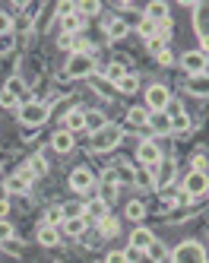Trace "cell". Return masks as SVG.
<instances>
[{
  "label": "cell",
  "instance_id": "cell-24",
  "mask_svg": "<svg viewBox=\"0 0 209 263\" xmlns=\"http://www.w3.org/2000/svg\"><path fill=\"white\" fill-rule=\"evenodd\" d=\"M38 241H42L45 248H54L61 238H57V229H54V225H42V229H38Z\"/></svg>",
  "mask_w": 209,
  "mask_h": 263
},
{
  "label": "cell",
  "instance_id": "cell-46",
  "mask_svg": "<svg viewBox=\"0 0 209 263\" xmlns=\"http://www.w3.org/2000/svg\"><path fill=\"white\" fill-rule=\"evenodd\" d=\"M162 48H165V45H162V39H159V35H156V39H149V51H156V54H159Z\"/></svg>",
  "mask_w": 209,
  "mask_h": 263
},
{
  "label": "cell",
  "instance_id": "cell-16",
  "mask_svg": "<svg viewBox=\"0 0 209 263\" xmlns=\"http://www.w3.org/2000/svg\"><path fill=\"white\" fill-rule=\"evenodd\" d=\"M64 124H67V130H70V134L76 137L80 130H86V111H67Z\"/></svg>",
  "mask_w": 209,
  "mask_h": 263
},
{
  "label": "cell",
  "instance_id": "cell-25",
  "mask_svg": "<svg viewBox=\"0 0 209 263\" xmlns=\"http://www.w3.org/2000/svg\"><path fill=\"white\" fill-rule=\"evenodd\" d=\"M99 235H102V241H105V238H111V235H118V219H114V216L99 219Z\"/></svg>",
  "mask_w": 209,
  "mask_h": 263
},
{
  "label": "cell",
  "instance_id": "cell-10",
  "mask_svg": "<svg viewBox=\"0 0 209 263\" xmlns=\"http://www.w3.org/2000/svg\"><path fill=\"white\" fill-rule=\"evenodd\" d=\"M32 181H35V175L29 172V168H23L19 175L7 178V191H10V194H26L29 187H32Z\"/></svg>",
  "mask_w": 209,
  "mask_h": 263
},
{
  "label": "cell",
  "instance_id": "cell-33",
  "mask_svg": "<svg viewBox=\"0 0 209 263\" xmlns=\"http://www.w3.org/2000/svg\"><path fill=\"white\" fill-rule=\"evenodd\" d=\"M105 124H108L105 115H95V111H92V115H86V130H92V134H99Z\"/></svg>",
  "mask_w": 209,
  "mask_h": 263
},
{
  "label": "cell",
  "instance_id": "cell-40",
  "mask_svg": "<svg viewBox=\"0 0 209 263\" xmlns=\"http://www.w3.org/2000/svg\"><path fill=\"white\" fill-rule=\"evenodd\" d=\"M156 58H159V64H165V67H168V64H175V54H171L168 48H162V51L156 54Z\"/></svg>",
  "mask_w": 209,
  "mask_h": 263
},
{
  "label": "cell",
  "instance_id": "cell-35",
  "mask_svg": "<svg viewBox=\"0 0 209 263\" xmlns=\"http://www.w3.org/2000/svg\"><path fill=\"white\" fill-rule=\"evenodd\" d=\"M0 105H4V108H19V96L4 86V89H0Z\"/></svg>",
  "mask_w": 209,
  "mask_h": 263
},
{
  "label": "cell",
  "instance_id": "cell-47",
  "mask_svg": "<svg viewBox=\"0 0 209 263\" xmlns=\"http://www.w3.org/2000/svg\"><path fill=\"white\" fill-rule=\"evenodd\" d=\"M114 197H118V187H105V203H108V206H111Z\"/></svg>",
  "mask_w": 209,
  "mask_h": 263
},
{
  "label": "cell",
  "instance_id": "cell-1",
  "mask_svg": "<svg viewBox=\"0 0 209 263\" xmlns=\"http://www.w3.org/2000/svg\"><path fill=\"white\" fill-rule=\"evenodd\" d=\"M171 263H209L206 260V248L200 241H181L171 251Z\"/></svg>",
  "mask_w": 209,
  "mask_h": 263
},
{
  "label": "cell",
  "instance_id": "cell-38",
  "mask_svg": "<svg viewBox=\"0 0 209 263\" xmlns=\"http://www.w3.org/2000/svg\"><path fill=\"white\" fill-rule=\"evenodd\" d=\"M13 45H16V39H13V35H0V54L13 51Z\"/></svg>",
  "mask_w": 209,
  "mask_h": 263
},
{
  "label": "cell",
  "instance_id": "cell-18",
  "mask_svg": "<svg viewBox=\"0 0 209 263\" xmlns=\"http://www.w3.org/2000/svg\"><path fill=\"white\" fill-rule=\"evenodd\" d=\"M127 124H133V127H146V124H149V108H146V105H133V108L127 111Z\"/></svg>",
  "mask_w": 209,
  "mask_h": 263
},
{
  "label": "cell",
  "instance_id": "cell-17",
  "mask_svg": "<svg viewBox=\"0 0 209 263\" xmlns=\"http://www.w3.org/2000/svg\"><path fill=\"white\" fill-rule=\"evenodd\" d=\"M108 210H111V206L99 197V200H89L86 203V219H95V222H99V219H105L108 216Z\"/></svg>",
  "mask_w": 209,
  "mask_h": 263
},
{
  "label": "cell",
  "instance_id": "cell-49",
  "mask_svg": "<svg viewBox=\"0 0 209 263\" xmlns=\"http://www.w3.org/2000/svg\"><path fill=\"white\" fill-rule=\"evenodd\" d=\"M206 194H209V191H206Z\"/></svg>",
  "mask_w": 209,
  "mask_h": 263
},
{
  "label": "cell",
  "instance_id": "cell-2",
  "mask_svg": "<svg viewBox=\"0 0 209 263\" xmlns=\"http://www.w3.org/2000/svg\"><path fill=\"white\" fill-rule=\"evenodd\" d=\"M19 121H23L26 127H38L48 121V105L42 102H23L19 105Z\"/></svg>",
  "mask_w": 209,
  "mask_h": 263
},
{
  "label": "cell",
  "instance_id": "cell-12",
  "mask_svg": "<svg viewBox=\"0 0 209 263\" xmlns=\"http://www.w3.org/2000/svg\"><path fill=\"white\" fill-rule=\"evenodd\" d=\"M73 146H76V137L70 134V130H57V134L51 137V149H54V153H61V156H67Z\"/></svg>",
  "mask_w": 209,
  "mask_h": 263
},
{
  "label": "cell",
  "instance_id": "cell-23",
  "mask_svg": "<svg viewBox=\"0 0 209 263\" xmlns=\"http://www.w3.org/2000/svg\"><path fill=\"white\" fill-rule=\"evenodd\" d=\"M146 16L152 23H162V20H168V4H162V0H156V4H149L146 7Z\"/></svg>",
  "mask_w": 209,
  "mask_h": 263
},
{
  "label": "cell",
  "instance_id": "cell-22",
  "mask_svg": "<svg viewBox=\"0 0 209 263\" xmlns=\"http://www.w3.org/2000/svg\"><path fill=\"white\" fill-rule=\"evenodd\" d=\"M102 77H105V83H114V86H118V83L127 77V67H124V64H111V67H105Z\"/></svg>",
  "mask_w": 209,
  "mask_h": 263
},
{
  "label": "cell",
  "instance_id": "cell-3",
  "mask_svg": "<svg viewBox=\"0 0 209 263\" xmlns=\"http://www.w3.org/2000/svg\"><path fill=\"white\" fill-rule=\"evenodd\" d=\"M137 159L143 162V168H146V172H152V175H156V172H159V165L165 162V159H162V149H159L156 143H152V140L140 143V149H137Z\"/></svg>",
  "mask_w": 209,
  "mask_h": 263
},
{
  "label": "cell",
  "instance_id": "cell-13",
  "mask_svg": "<svg viewBox=\"0 0 209 263\" xmlns=\"http://www.w3.org/2000/svg\"><path fill=\"white\" fill-rule=\"evenodd\" d=\"M76 7H80V4H76ZM61 20H64V35H80L86 29V16L80 10H73L70 16H61Z\"/></svg>",
  "mask_w": 209,
  "mask_h": 263
},
{
  "label": "cell",
  "instance_id": "cell-27",
  "mask_svg": "<svg viewBox=\"0 0 209 263\" xmlns=\"http://www.w3.org/2000/svg\"><path fill=\"white\" fill-rule=\"evenodd\" d=\"M143 254H146L152 263H162V260H165V248H162V241L156 238V241H152V244H149V248H146Z\"/></svg>",
  "mask_w": 209,
  "mask_h": 263
},
{
  "label": "cell",
  "instance_id": "cell-30",
  "mask_svg": "<svg viewBox=\"0 0 209 263\" xmlns=\"http://www.w3.org/2000/svg\"><path fill=\"white\" fill-rule=\"evenodd\" d=\"M143 216H146V206H143L140 200H130V203H127V219H133V222H140Z\"/></svg>",
  "mask_w": 209,
  "mask_h": 263
},
{
  "label": "cell",
  "instance_id": "cell-37",
  "mask_svg": "<svg viewBox=\"0 0 209 263\" xmlns=\"http://www.w3.org/2000/svg\"><path fill=\"white\" fill-rule=\"evenodd\" d=\"M0 35H13V16L0 13Z\"/></svg>",
  "mask_w": 209,
  "mask_h": 263
},
{
  "label": "cell",
  "instance_id": "cell-29",
  "mask_svg": "<svg viewBox=\"0 0 209 263\" xmlns=\"http://www.w3.org/2000/svg\"><path fill=\"white\" fill-rule=\"evenodd\" d=\"M26 168H29V172H32L35 178H42V175H48V162H45L42 156H35V159H29V165H26Z\"/></svg>",
  "mask_w": 209,
  "mask_h": 263
},
{
  "label": "cell",
  "instance_id": "cell-43",
  "mask_svg": "<svg viewBox=\"0 0 209 263\" xmlns=\"http://www.w3.org/2000/svg\"><path fill=\"white\" fill-rule=\"evenodd\" d=\"M105 263H127V257H124V251H111L105 257Z\"/></svg>",
  "mask_w": 209,
  "mask_h": 263
},
{
  "label": "cell",
  "instance_id": "cell-11",
  "mask_svg": "<svg viewBox=\"0 0 209 263\" xmlns=\"http://www.w3.org/2000/svg\"><path fill=\"white\" fill-rule=\"evenodd\" d=\"M92 184H95V178H92V172L89 168H76V172L70 175V187L76 194H86V191H92Z\"/></svg>",
  "mask_w": 209,
  "mask_h": 263
},
{
  "label": "cell",
  "instance_id": "cell-9",
  "mask_svg": "<svg viewBox=\"0 0 209 263\" xmlns=\"http://www.w3.org/2000/svg\"><path fill=\"white\" fill-rule=\"evenodd\" d=\"M206 54L203 51H187L184 54V58H181V67L190 73V77H203V73H206Z\"/></svg>",
  "mask_w": 209,
  "mask_h": 263
},
{
  "label": "cell",
  "instance_id": "cell-31",
  "mask_svg": "<svg viewBox=\"0 0 209 263\" xmlns=\"http://www.w3.org/2000/svg\"><path fill=\"white\" fill-rule=\"evenodd\" d=\"M124 32H127V23L124 20H111L105 35H108V39H124Z\"/></svg>",
  "mask_w": 209,
  "mask_h": 263
},
{
  "label": "cell",
  "instance_id": "cell-15",
  "mask_svg": "<svg viewBox=\"0 0 209 263\" xmlns=\"http://www.w3.org/2000/svg\"><path fill=\"white\" fill-rule=\"evenodd\" d=\"M149 124H152V130H156L159 137L171 134V115H168V111H156V115H149Z\"/></svg>",
  "mask_w": 209,
  "mask_h": 263
},
{
  "label": "cell",
  "instance_id": "cell-45",
  "mask_svg": "<svg viewBox=\"0 0 209 263\" xmlns=\"http://www.w3.org/2000/svg\"><path fill=\"white\" fill-rule=\"evenodd\" d=\"M57 222H64V213L61 210H48V225H57Z\"/></svg>",
  "mask_w": 209,
  "mask_h": 263
},
{
  "label": "cell",
  "instance_id": "cell-14",
  "mask_svg": "<svg viewBox=\"0 0 209 263\" xmlns=\"http://www.w3.org/2000/svg\"><path fill=\"white\" fill-rule=\"evenodd\" d=\"M86 229H89V219L86 216H80V219H64V235H70V238H83Z\"/></svg>",
  "mask_w": 209,
  "mask_h": 263
},
{
  "label": "cell",
  "instance_id": "cell-48",
  "mask_svg": "<svg viewBox=\"0 0 209 263\" xmlns=\"http://www.w3.org/2000/svg\"><path fill=\"white\" fill-rule=\"evenodd\" d=\"M7 89H10V92H16V96H19V92H23V83H19V80H10V83H7Z\"/></svg>",
  "mask_w": 209,
  "mask_h": 263
},
{
  "label": "cell",
  "instance_id": "cell-36",
  "mask_svg": "<svg viewBox=\"0 0 209 263\" xmlns=\"http://www.w3.org/2000/svg\"><path fill=\"white\" fill-rule=\"evenodd\" d=\"M83 16H95V13H102V4H95V0H86V4H80L76 7Z\"/></svg>",
  "mask_w": 209,
  "mask_h": 263
},
{
  "label": "cell",
  "instance_id": "cell-20",
  "mask_svg": "<svg viewBox=\"0 0 209 263\" xmlns=\"http://www.w3.org/2000/svg\"><path fill=\"white\" fill-rule=\"evenodd\" d=\"M187 92H190V96H209V77H206V73H203V77H190Z\"/></svg>",
  "mask_w": 209,
  "mask_h": 263
},
{
  "label": "cell",
  "instance_id": "cell-5",
  "mask_svg": "<svg viewBox=\"0 0 209 263\" xmlns=\"http://www.w3.org/2000/svg\"><path fill=\"white\" fill-rule=\"evenodd\" d=\"M89 73H95L92 54H70V61H67V77L83 80V77H89Z\"/></svg>",
  "mask_w": 209,
  "mask_h": 263
},
{
  "label": "cell",
  "instance_id": "cell-41",
  "mask_svg": "<svg viewBox=\"0 0 209 263\" xmlns=\"http://www.w3.org/2000/svg\"><path fill=\"white\" fill-rule=\"evenodd\" d=\"M73 39H76V35H61V39H57V48H64V51H73Z\"/></svg>",
  "mask_w": 209,
  "mask_h": 263
},
{
  "label": "cell",
  "instance_id": "cell-19",
  "mask_svg": "<svg viewBox=\"0 0 209 263\" xmlns=\"http://www.w3.org/2000/svg\"><path fill=\"white\" fill-rule=\"evenodd\" d=\"M152 241H156V235H152L149 229H137V232L130 235V248H137V251H146Z\"/></svg>",
  "mask_w": 209,
  "mask_h": 263
},
{
  "label": "cell",
  "instance_id": "cell-26",
  "mask_svg": "<svg viewBox=\"0 0 209 263\" xmlns=\"http://www.w3.org/2000/svg\"><path fill=\"white\" fill-rule=\"evenodd\" d=\"M61 213H64V219H80V216H86V203H64Z\"/></svg>",
  "mask_w": 209,
  "mask_h": 263
},
{
  "label": "cell",
  "instance_id": "cell-21",
  "mask_svg": "<svg viewBox=\"0 0 209 263\" xmlns=\"http://www.w3.org/2000/svg\"><path fill=\"white\" fill-rule=\"evenodd\" d=\"M168 115H171V130H181V134H184V130L190 127V118H187V111L178 105L175 111H168Z\"/></svg>",
  "mask_w": 209,
  "mask_h": 263
},
{
  "label": "cell",
  "instance_id": "cell-28",
  "mask_svg": "<svg viewBox=\"0 0 209 263\" xmlns=\"http://www.w3.org/2000/svg\"><path fill=\"white\" fill-rule=\"evenodd\" d=\"M133 184H137V187H143V191H149V187H156V175L143 168V172H137V175H133Z\"/></svg>",
  "mask_w": 209,
  "mask_h": 263
},
{
  "label": "cell",
  "instance_id": "cell-39",
  "mask_svg": "<svg viewBox=\"0 0 209 263\" xmlns=\"http://www.w3.org/2000/svg\"><path fill=\"white\" fill-rule=\"evenodd\" d=\"M10 238H13V225L0 219V241H10Z\"/></svg>",
  "mask_w": 209,
  "mask_h": 263
},
{
  "label": "cell",
  "instance_id": "cell-8",
  "mask_svg": "<svg viewBox=\"0 0 209 263\" xmlns=\"http://www.w3.org/2000/svg\"><path fill=\"white\" fill-rule=\"evenodd\" d=\"M181 187H184V194H187V197H203V194L209 191V178H206L203 172H190V175L184 178Z\"/></svg>",
  "mask_w": 209,
  "mask_h": 263
},
{
  "label": "cell",
  "instance_id": "cell-7",
  "mask_svg": "<svg viewBox=\"0 0 209 263\" xmlns=\"http://www.w3.org/2000/svg\"><path fill=\"white\" fill-rule=\"evenodd\" d=\"M168 105H171V96H168V89H165V86L156 83V86H149V89H146V108L152 111V115H156V111H165Z\"/></svg>",
  "mask_w": 209,
  "mask_h": 263
},
{
  "label": "cell",
  "instance_id": "cell-42",
  "mask_svg": "<svg viewBox=\"0 0 209 263\" xmlns=\"http://www.w3.org/2000/svg\"><path fill=\"white\" fill-rule=\"evenodd\" d=\"M102 181H105L108 187H118V172H114V168H108V172L102 175Z\"/></svg>",
  "mask_w": 209,
  "mask_h": 263
},
{
  "label": "cell",
  "instance_id": "cell-4",
  "mask_svg": "<svg viewBox=\"0 0 209 263\" xmlns=\"http://www.w3.org/2000/svg\"><path fill=\"white\" fill-rule=\"evenodd\" d=\"M121 137H124V130H121L118 124H105L99 134L92 137V146L105 153V149H114V146H118V143H121Z\"/></svg>",
  "mask_w": 209,
  "mask_h": 263
},
{
  "label": "cell",
  "instance_id": "cell-6",
  "mask_svg": "<svg viewBox=\"0 0 209 263\" xmlns=\"http://www.w3.org/2000/svg\"><path fill=\"white\" fill-rule=\"evenodd\" d=\"M194 26H197V35H200V51L206 54L209 51V4H197V13H194Z\"/></svg>",
  "mask_w": 209,
  "mask_h": 263
},
{
  "label": "cell",
  "instance_id": "cell-32",
  "mask_svg": "<svg viewBox=\"0 0 209 263\" xmlns=\"http://www.w3.org/2000/svg\"><path fill=\"white\" fill-rule=\"evenodd\" d=\"M137 32L143 35L146 42H149V39H156V23H152L149 16H143V20H140V26H137Z\"/></svg>",
  "mask_w": 209,
  "mask_h": 263
},
{
  "label": "cell",
  "instance_id": "cell-44",
  "mask_svg": "<svg viewBox=\"0 0 209 263\" xmlns=\"http://www.w3.org/2000/svg\"><path fill=\"white\" fill-rule=\"evenodd\" d=\"M124 257H127V263H137V260L143 257V251H137V248H127V251H124Z\"/></svg>",
  "mask_w": 209,
  "mask_h": 263
},
{
  "label": "cell",
  "instance_id": "cell-34",
  "mask_svg": "<svg viewBox=\"0 0 209 263\" xmlns=\"http://www.w3.org/2000/svg\"><path fill=\"white\" fill-rule=\"evenodd\" d=\"M137 89H140V80L133 77V73H130V77H124V80L118 83V92H127V96H133Z\"/></svg>",
  "mask_w": 209,
  "mask_h": 263
}]
</instances>
